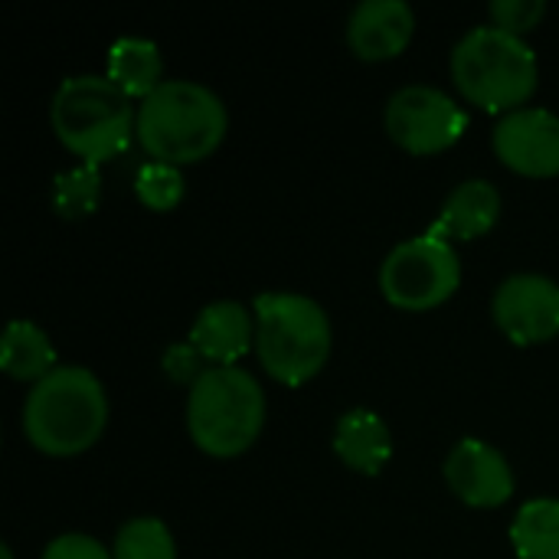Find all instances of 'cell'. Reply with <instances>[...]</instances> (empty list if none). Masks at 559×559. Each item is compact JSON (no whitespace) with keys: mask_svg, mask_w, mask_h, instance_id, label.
<instances>
[{"mask_svg":"<svg viewBox=\"0 0 559 559\" xmlns=\"http://www.w3.org/2000/svg\"><path fill=\"white\" fill-rule=\"evenodd\" d=\"M495 154L521 177L559 174V115L550 108L524 105L498 118L491 134Z\"/></svg>","mask_w":559,"mask_h":559,"instance_id":"10","label":"cell"},{"mask_svg":"<svg viewBox=\"0 0 559 559\" xmlns=\"http://www.w3.org/2000/svg\"><path fill=\"white\" fill-rule=\"evenodd\" d=\"M105 75L128 95V98H147L164 82V59L160 46L144 36H121L108 49V69Z\"/></svg>","mask_w":559,"mask_h":559,"instance_id":"17","label":"cell"},{"mask_svg":"<svg viewBox=\"0 0 559 559\" xmlns=\"http://www.w3.org/2000/svg\"><path fill=\"white\" fill-rule=\"evenodd\" d=\"M49 124L59 144L79 164H105L138 138V108L131 98L98 72L66 75L49 102Z\"/></svg>","mask_w":559,"mask_h":559,"instance_id":"3","label":"cell"},{"mask_svg":"<svg viewBox=\"0 0 559 559\" xmlns=\"http://www.w3.org/2000/svg\"><path fill=\"white\" fill-rule=\"evenodd\" d=\"M511 544L521 559H559V498L527 501L514 514Z\"/></svg>","mask_w":559,"mask_h":559,"instance_id":"18","label":"cell"},{"mask_svg":"<svg viewBox=\"0 0 559 559\" xmlns=\"http://www.w3.org/2000/svg\"><path fill=\"white\" fill-rule=\"evenodd\" d=\"M115 559H177V540L160 518H131L118 527Z\"/></svg>","mask_w":559,"mask_h":559,"instance_id":"19","label":"cell"},{"mask_svg":"<svg viewBox=\"0 0 559 559\" xmlns=\"http://www.w3.org/2000/svg\"><path fill=\"white\" fill-rule=\"evenodd\" d=\"M416 33V10L406 0H364L347 16V46L364 62L396 59Z\"/></svg>","mask_w":559,"mask_h":559,"instance_id":"12","label":"cell"},{"mask_svg":"<svg viewBox=\"0 0 559 559\" xmlns=\"http://www.w3.org/2000/svg\"><path fill=\"white\" fill-rule=\"evenodd\" d=\"M255 314V354L272 380L282 386H301L314 380L334 344L328 311L298 292H262L252 301Z\"/></svg>","mask_w":559,"mask_h":559,"instance_id":"4","label":"cell"},{"mask_svg":"<svg viewBox=\"0 0 559 559\" xmlns=\"http://www.w3.org/2000/svg\"><path fill=\"white\" fill-rule=\"evenodd\" d=\"M462 285V262L449 239L423 233L400 242L380 265V292L400 311H432Z\"/></svg>","mask_w":559,"mask_h":559,"instance_id":"7","label":"cell"},{"mask_svg":"<svg viewBox=\"0 0 559 559\" xmlns=\"http://www.w3.org/2000/svg\"><path fill=\"white\" fill-rule=\"evenodd\" d=\"M491 314L498 331L521 344H544L559 334V285L537 272H518L495 292Z\"/></svg>","mask_w":559,"mask_h":559,"instance_id":"9","label":"cell"},{"mask_svg":"<svg viewBox=\"0 0 559 559\" xmlns=\"http://www.w3.org/2000/svg\"><path fill=\"white\" fill-rule=\"evenodd\" d=\"M39 559H115L105 544H98L88 534H59L46 544Z\"/></svg>","mask_w":559,"mask_h":559,"instance_id":"24","label":"cell"},{"mask_svg":"<svg viewBox=\"0 0 559 559\" xmlns=\"http://www.w3.org/2000/svg\"><path fill=\"white\" fill-rule=\"evenodd\" d=\"M0 559H13V550H10V547H7V544H3V547H0Z\"/></svg>","mask_w":559,"mask_h":559,"instance_id":"25","label":"cell"},{"mask_svg":"<svg viewBox=\"0 0 559 559\" xmlns=\"http://www.w3.org/2000/svg\"><path fill=\"white\" fill-rule=\"evenodd\" d=\"M386 134L409 154L429 157L442 154L462 141L468 128L465 108L436 85H403L390 95L383 111Z\"/></svg>","mask_w":559,"mask_h":559,"instance_id":"8","label":"cell"},{"mask_svg":"<svg viewBox=\"0 0 559 559\" xmlns=\"http://www.w3.org/2000/svg\"><path fill=\"white\" fill-rule=\"evenodd\" d=\"M442 475H445V485L452 488V495L462 504L478 508V511L508 504L518 488L511 462L504 459V452H498L485 439H462L449 452Z\"/></svg>","mask_w":559,"mask_h":559,"instance_id":"11","label":"cell"},{"mask_svg":"<svg viewBox=\"0 0 559 559\" xmlns=\"http://www.w3.org/2000/svg\"><path fill=\"white\" fill-rule=\"evenodd\" d=\"M334 455L357 475H380L393 459V432L373 409H350L334 426Z\"/></svg>","mask_w":559,"mask_h":559,"instance_id":"14","label":"cell"},{"mask_svg":"<svg viewBox=\"0 0 559 559\" xmlns=\"http://www.w3.org/2000/svg\"><path fill=\"white\" fill-rule=\"evenodd\" d=\"M56 367H59V357H56L49 334L26 318H13L0 341V370L10 380L39 383Z\"/></svg>","mask_w":559,"mask_h":559,"instance_id":"16","label":"cell"},{"mask_svg":"<svg viewBox=\"0 0 559 559\" xmlns=\"http://www.w3.org/2000/svg\"><path fill=\"white\" fill-rule=\"evenodd\" d=\"M452 79L472 105L508 115L531 102L537 92L540 66L524 36L485 23L455 43Z\"/></svg>","mask_w":559,"mask_h":559,"instance_id":"5","label":"cell"},{"mask_svg":"<svg viewBox=\"0 0 559 559\" xmlns=\"http://www.w3.org/2000/svg\"><path fill=\"white\" fill-rule=\"evenodd\" d=\"M105 383L79 364H59L23 400V436L36 452L52 459L88 452L105 436Z\"/></svg>","mask_w":559,"mask_h":559,"instance_id":"1","label":"cell"},{"mask_svg":"<svg viewBox=\"0 0 559 559\" xmlns=\"http://www.w3.org/2000/svg\"><path fill=\"white\" fill-rule=\"evenodd\" d=\"M544 13H547L544 0H495L491 3V23L514 36L531 33L544 20Z\"/></svg>","mask_w":559,"mask_h":559,"instance_id":"23","label":"cell"},{"mask_svg":"<svg viewBox=\"0 0 559 559\" xmlns=\"http://www.w3.org/2000/svg\"><path fill=\"white\" fill-rule=\"evenodd\" d=\"M134 193L138 200L154 210V213H170L180 206L187 183H183V170L174 164H160V160H147L138 167L134 174Z\"/></svg>","mask_w":559,"mask_h":559,"instance_id":"21","label":"cell"},{"mask_svg":"<svg viewBox=\"0 0 559 559\" xmlns=\"http://www.w3.org/2000/svg\"><path fill=\"white\" fill-rule=\"evenodd\" d=\"M501 219V193L491 180H465L459 183L442 210H439V219L432 226V233H439L442 239H481L488 236Z\"/></svg>","mask_w":559,"mask_h":559,"instance_id":"15","label":"cell"},{"mask_svg":"<svg viewBox=\"0 0 559 559\" xmlns=\"http://www.w3.org/2000/svg\"><path fill=\"white\" fill-rule=\"evenodd\" d=\"M102 177L95 164H75L52 180V210L62 219H85L98 210Z\"/></svg>","mask_w":559,"mask_h":559,"instance_id":"20","label":"cell"},{"mask_svg":"<svg viewBox=\"0 0 559 559\" xmlns=\"http://www.w3.org/2000/svg\"><path fill=\"white\" fill-rule=\"evenodd\" d=\"M223 98L193 79H164L138 105V144L151 160L187 167L206 160L226 138Z\"/></svg>","mask_w":559,"mask_h":559,"instance_id":"2","label":"cell"},{"mask_svg":"<svg viewBox=\"0 0 559 559\" xmlns=\"http://www.w3.org/2000/svg\"><path fill=\"white\" fill-rule=\"evenodd\" d=\"M187 341L210 367H236V360L255 347V314L233 298L210 301L193 318Z\"/></svg>","mask_w":559,"mask_h":559,"instance_id":"13","label":"cell"},{"mask_svg":"<svg viewBox=\"0 0 559 559\" xmlns=\"http://www.w3.org/2000/svg\"><path fill=\"white\" fill-rule=\"evenodd\" d=\"M265 393L242 367H210L187 393V432L213 459L249 452L265 429Z\"/></svg>","mask_w":559,"mask_h":559,"instance_id":"6","label":"cell"},{"mask_svg":"<svg viewBox=\"0 0 559 559\" xmlns=\"http://www.w3.org/2000/svg\"><path fill=\"white\" fill-rule=\"evenodd\" d=\"M160 370L167 373V380H170V383L193 390V386H197V380H200L210 367H206L203 354H200L190 341H180V344H170V347L164 350V357H160Z\"/></svg>","mask_w":559,"mask_h":559,"instance_id":"22","label":"cell"}]
</instances>
